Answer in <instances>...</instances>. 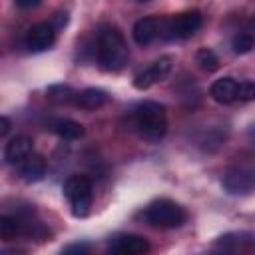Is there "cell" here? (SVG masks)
<instances>
[{"mask_svg":"<svg viewBox=\"0 0 255 255\" xmlns=\"http://www.w3.org/2000/svg\"><path fill=\"white\" fill-rule=\"evenodd\" d=\"M129 126L143 141H159L167 131L165 108L157 102H141L129 112Z\"/></svg>","mask_w":255,"mask_h":255,"instance_id":"1","label":"cell"},{"mask_svg":"<svg viewBox=\"0 0 255 255\" xmlns=\"http://www.w3.org/2000/svg\"><path fill=\"white\" fill-rule=\"evenodd\" d=\"M98 64L106 72H120L128 64V44L122 32L112 24H102L96 36Z\"/></svg>","mask_w":255,"mask_h":255,"instance_id":"2","label":"cell"},{"mask_svg":"<svg viewBox=\"0 0 255 255\" xmlns=\"http://www.w3.org/2000/svg\"><path fill=\"white\" fill-rule=\"evenodd\" d=\"M185 209L171 201V199H155L145 207V219L153 225V227H161V229H173L185 223Z\"/></svg>","mask_w":255,"mask_h":255,"instance_id":"3","label":"cell"},{"mask_svg":"<svg viewBox=\"0 0 255 255\" xmlns=\"http://www.w3.org/2000/svg\"><path fill=\"white\" fill-rule=\"evenodd\" d=\"M64 195L72 207V213L76 217H84L88 215L94 199L92 181L86 175H70L64 181Z\"/></svg>","mask_w":255,"mask_h":255,"instance_id":"4","label":"cell"},{"mask_svg":"<svg viewBox=\"0 0 255 255\" xmlns=\"http://www.w3.org/2000/svg\"><path fill=\"white\" fill-rule=\"evenodd\" d=\"M255 235L247 231H233L217 237L205 255H253Z\"/></svg>","mask_w":255,"mask_h":255,"instance_id":"5","label":"cell"},{"mask_svg":"<svg viewBox=\"0 0 255 255\" xmlns=\"http://www.w3.org/2000/svg\"><path fill=\"white\" fill-rule=\"evenodd\" d=\"M223 187L229 193H251L255 191V163H235L225 169L221 177Z\"/></svg>","mask_w":255,"mask_h":255,"instance_id":"6","label":"cell"},{"mask_svg":"<svg viewBox=\"0 0 255 255\" xmlns=\"http://www.w3.org/2000/svg\"><path fill=\"white\" fill-rule=\"evenodd\" d=\"M203 24V16L199 10H185L181 14H175L165 22V36L167 38H191Z\"/></svg>","mask_w":255,"mask_h":255,"instance_id":"7","label":"cell"},{"mask_svg":"<svg viewBox=\"0 0 255 255\" xmlns=\"http://www.w3.org/2000/svg\"><path fill=\"white\" fill-rule=\"evenodd\" d=\"M147 253H149V243L145 237L126 233L110 241L106 255H147Z\"/></svg>","mask_w":255,"mask_h":255,"instance_id":"8","label":"cell"},{"mask_svg":"<svg viewBox=\"0 0 255 255\" xmlns=\"http://www.w3.org/2000/svg\"><path fill=\"white\" fill-rule=\"evenodd\" d=\"M54 40H56V28L52 26V22H38L24 36V44L30 52H44L54 44Z\"/></svg>","mask_w":255,"mask_h":255,"instance_id":"9","label":"cell"},{"mask_svg":"<svg viewBox=\"0 0 255 255\" xmlns=\"http://www.w3.org/2000/svg\"><path fill=\"white\" fill-rule=\"evenodd\" d=\"M169 72H171V58H169V56H161L159 60L151 62L145 70H141V72L133 78V86H135L137 90H147V88H151L153 84L161 82Z\"/></svg>","mask_w":255,"mask_h":255,"instance_id":"10","label":"cell"},{"mask_svg":"<svg viewBox=\"0 0 255 255\" xmlns=\"http://www.w3.org/2000/svg\"><path fill=\"white\" fill-rule=\"evenodd\" d=\"M34 153V141L28 137V135H16L12 137L8 143H6V149H4V159L10 163V165H20L24 159H28L30 155Z\"/></svg>","mask_w":255,"mask_h":255,"instance_id":"11","label":"cell"},{"mask_svg":"<svg viewBox=\"0 0 255 255\" xmlns=\"http://www.w3.org/2000/svg\"><path fill=\"white\" fill-rule=\"evenodd\" d=\"M161 26H163V24H161L157 18H153V16H147V18H141V20H137V22L133 24L131 36H133L135 44H139V46H145V44L153 42V40L159 36V32H161Z\"/></svg>","mask_w":255,"mask_h":255,"instance_id":"12","label":"cell"},{"mask_svg":"<svg viewBox=\"0 0 255 255\" xmlns=\"http://www.w3.org/2000/svg\"><path fill=\"white\" fill-rule=\"evenodd\" d=\"M237 88H239V82L231 76H225L211 84L209 96L217 104H233V102H237Z\"/></svg>","mask_w":255,"mask_h":255,"instance_id":"13","label":"cell"},{"mask_svg":"<svg viewBox=\"0 0 255 255\" xmlns=\"http://www.w3.org/2000/svg\"><path fill=\"white\" fill-rule=\"evenodd\" d=\"M18 171L24 181H40L46 175V159L40 153H32L18 165Z\"/></svg>","mask_w":255,"mask_h":255,"instance_id":"14","label":"cell"},{"mask_svg":"<svg viewBox=\"0 0 255 255\" xmlns=\"http://www.w3.org/2000/svg\"><path fill=\"white\" fill-rule=\"evenodd\" d=\"M110 96L108 92L100 90V88H86L82 92H78L76 96V104L84 110H96V108H102L104 104H108Z\"/></svg>","mask_w":255,"mask_h":255,"instance_id":"15","label":"cell"},{"mask_svg":"<svg viewBox=\"0 0 255 255\" xmlns=\"http://www.w3.org/2000/svg\"><path fill=\"white\" fill-rule=\"evenodd\" d=\"M50 128L62 139H78V137L84 135V126L78 124V122H74V120H68V118H60V120L52 122Z\"/></svg>","mask_w":255,"mask_h":255,"instance_id":"16","label":"cell"},{"mask_svg":"<svg viewBox=\"0 0 255 255\" xmlns=\"http://www.w3.org/2000/svg\"><path fill=\"white\" fill-rule=\"evenodd\" d=\"M195 62L199 64V68H201L203 72H215V70H219V58H217L215 52L209 50V48H201V50H197V54H195Z\"/></svg>","mask_w":255,"mask_h":255,"instance_id":"17","label":"cell"},{"mask_svg":"<svg viewBox=\"0 0 255 255\" xmlns=\"http://www.w3.org/2000/svg\"><path fill=\"white\" fill-rule=\"evenodd\" d=\"M22 223L16 219V217H10V215H2L0 217V235L2 239H14L18 233H22Z\"/></svg>","mask_w":255,"mask_h":255,"instance_id":"18","label":"cell"},{"mask_svg":"<svg viewBox=\"0 0 255 255\" xmlns=\"http://www.w3.org/2000/svg\"><path fill=\"white\" fill-rule=\"evenodd\" d=\"M76 92L70 88V86H50L48 88V98L50 100H54V102H58V104H68V102H76Z\"/></svg>","mask_w":255,"mask_h":255,"instance_id":"19","label":"cell"},{"mask_svg":"<svg viewBox=\"0 0 255 255\" xmlns=\"http://www.w3.org/2000/svg\"><path fill=\"white\" fill-rule=\"evenodd\" d=\"M253 44H255V40H253V36L247 34V32L235 34V36H233V42H231L235 54H247V52H251V50H253Z\"/></svg>","mask_w":255,"mask_h":255,"instance_id":"20","label":"cell"},{"mask_svg":"<svg viewBox=\"0 0 255 255\" xmlns=\"http://www.w3.org/2000/svg\"><path fill=\"white\" fill-rule=\"evenodd\" d=\"M237 100H239V102H251V100H255V82H251V80L239 82Z\"/></svg>","mask_w":255,"mask_h":255,"instance_id":"21","label":"cell"},{"mask_svg":"<svg viewBox=\"0 0 255 255\" xmlns=\"http://www.w3.org/2000/svg\"><path fill=\"white\" fill-rule=\"evenodd\" d=\"M60 255H92V247L88 241H76L62 249Z\"/></svg>","mask_w":255,"mask_h":255,"instance_id":"22","label":"cell"},{"mask_svg":"<svg viewBox=\"0 0 255 255\" xmlns=\"http://www.w3.org/2000/svg\"><path fill=\"white\" fill-rule=\"evenodd\" d=\"M8 131H10V120H8L6 116H2V118H0V135L4 137Z\"/></svg>","mask_w":255,"mask_h":255,"instance_id":"23","label":"cell"},{"mask_svg":"<svg viewBox=\"0 0 255 255\" xmlns=\"http://www.w3.org/2000/svg\"><path fill=\"white\" fill-rule=\"evenodd\" d=\"M38 4H40V0H16V6L18 8H34Z\"/></svg>","mask_w":255,"mask_h":255,"instance_id":"24","label":"cell"}]
</instances>
